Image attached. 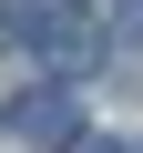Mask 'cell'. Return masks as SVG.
I'll return each mask as SVG.
<instances>
[{
    "instance_id": "3957f363",
    "label": "cell",
    "mask_w": 143,
    "mask_h": 153,
    "mask_svg": "<svg viewBox=\"0 0 143 153\" xmlns=\"http://www.w3.org/2000/svg\"><path fill=\"white\" fill-rule=\"evenodd\" d=\"M41 21H51V0H0V31L10 41H41Z\"/></svg>"
},
{
    "instance_id": "6da1fadb",
    "label": "cell",
    "mask_w": 143,
    "mask_h": 153,
    "mask_svg": "<svg viewBox=\"0 0 143 153\" xmlns=\"http://www.w3.org/2000/svg\"><path fill=\"white\" fill-rule=\"evenodd\" d=\"M10 143H41V153H72L82 143V102H72V82H41L10 102Z\"/></svg>"
},
{
    "instance_id": "7a4b0ae2",
    "label": "cell",
    "mask_w": 143,
    "mask_h": 153,
    "mask_svg": "<svg viewBox=\"0 0 143 153\" xmlns=\"http://www.w3.org/2000/svg\"><path fill=\"white\" fill-rule=\"evenodd\" d=\"M31 51H41V61L61 71V82H72V71H82V61L102 51V21L82 10V0H51V21H41V41H31Z\"/></svg>"
}]
</instances>
